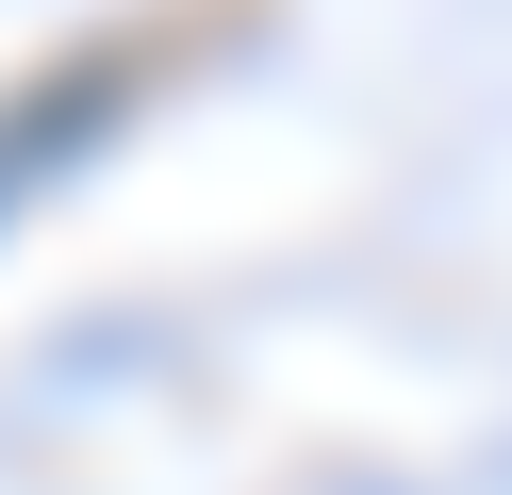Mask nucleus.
<instances>
[{
  "instance_id": "obj_1",
  "label": "nucleus",
  "mask_w": 512,
  "mask_h": 495,
  "mask_svg": "<svg viewBox=\"0 0 512 495\" xmlns=\"http://www.w3.org/2000/svg\"><path fill=\"white\" fill-rule=\"evenodd\" d=\"M133 83H149V50H133V33H100V50H67V66H50V83L0 116V215H17V198H50V165H83V149H100V132L133 116Z\"/></svg>"
}]
</instances>
